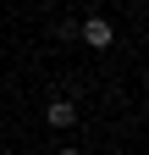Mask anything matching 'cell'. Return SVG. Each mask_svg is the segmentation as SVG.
I'll list each match as a JSON object with an SVG mask.
<instances>
[{
    "mask_svg": "<svg viewBox=\"0 0 149 155\" xmlns=\"http://www.w3.org/2000/svg\"><path fill=\"white\" fill-rule=\"evenodd\" d=\"M78 39H83V45H94V50H105L116 33H110V22H105V17H88V22L78 28Z\"/></svg>",
    "mask_w": 149,
    "mask_h": 155,
    "instance_id": "1",
    "label": "cell"
},
{
    "mask_svg": "<svg viewBox=\"0 0 149 155\" xmlns=\"http://www.w3.org/2000/svg\"><path fill=\"white\" fill-rule=\"evenodd\" d=\"M72 122H78V105H72V100H55L50 105V127H72Z\"/></svg>",
    "mask_w": 149,
    "mask_h": 155,
    "instance_id": "2",
    "label": "cell"
},
{
    "mask_svg": "<svg viewBox=\"0 0 149 155\" xmlns=\"http://www.w3.org/2000/svg\"><path fill=\"white\" fill-rule=\"evenodd\" d=\"M61 155H83V150H61Z\"/></svg>",
    "mask_w": 149,
    "mask_h": 155,
    "instance_id": "3",
    "label": "cell"
}]
</instances>
